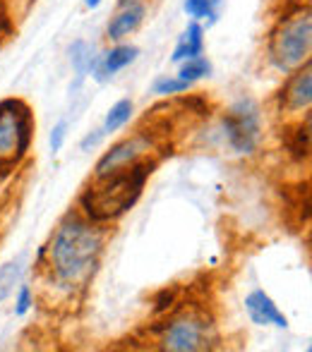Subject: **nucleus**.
Wrapping results in <instances>:
<instances>
[{"mask_svg": "<svg viewBox=\"0 0 312 352\" xmlns=\"http://www.w3.org/2000/svg\"><path fill=\"white\" fill-rule=\"evenodd\" d=\"M34 305V292L29 285H19L17 290V297H14V314L17 316H24Z\"/></svg>", "mask_w": 312, "mask_h": 352, "instance_id": "20", "label": "nucleus"}, {"mask_svg": "<svg viewBox=\"0 0 312 352\" xmlns=\"http://www.w3.org/2000/svg\"><path fill=\"white\" fill-rule=\"evenodd\" d=\"M19 276H22V261L19 259L8 261V264L0 266V302H5L14 292Z\"/></svg>", "mask_w": 312, "mask_h": 352, "instance_id": "17", "label": "nucleus"}, {"mask_svg": "<svg viewBox=\"0 0 312 352\" xmlns=\"http://www.w3.org/2000/svg\"><path fill=\"white\" fill-rule=\"evenodd\" d=\"M211 343V324L202 314H183L163 326L161 348L171 352L207 350Z\"/></svg>", "mask_w": 312, "mask_h": 352, "instance_id": "6", "label": "nucleus"}, {"mask_svg": "<svg viewBox=\"0 0 312 352\" xmlns=\"http://www.w3.org/2000/svg\"><path fill=\"white\" fill-rule=\"evenodd\" d=\"M34 140L32 108L22 98L0 101V170L10 173L27 158Z\"/></svg>", "mask_w": 312, "mask_h": 352, "instance_id": "3", "label": "nucleus"}, {"mask_svg": "<svg viewBox=\"0 0 312 352\" xmlns=\"http://www.w3.org/2000/svg\"><path fill=\"white\" fill-rule=\"evenodd\" d=\"M312 101V77H310V63L305 67H298L293 77H289L284 91H281V103L289 113L308 111Z\"/></svg>", "mask_w": 312, "mask_h": 352, "instance_id": "9", "label": "nucleus"}, {"mask_svg": "<svg viewBox=\"0 0 312 352\" xmlns=\"http://www.w3.org/2000/svg\"><path fill=\"white\" fill-rule=\"evenodd\" d=\"M8 32H10V27H8V19H5V17H0V38H3Z\"/></svg>", "mask_w": 312, "mask_h": 352, "instance_id": "23", "label": "nucleus"}, {"mask_svg": "<svg viewBox=\"0 0 312 352\" xmlns=\"http://www.w3.org/2000/svg\"><path fill=\"white\" fill-rule=\"evenodd\" d=\"M70 60H72V65H75L79 77H84L89 70H94L98 58L94 56V46H89L87 41H77L75 46L70 48Z\"/></svg>", "mask_w": 312, "mask_h": 352, "instance_id": "16", "label": "nucleus"}, {"mask_svg": "<svg viewBox=\"0 0 312 352\" xmlns=\"http://www.w3.org/2000/svg\"><path fill=\"white\" fill-rule=\"evenodd\" d=\"M192 84H187L185 79L180 77H158L154 82V87H152V91L156 94V96H173V94H183L187 91Z\"/></svg>", "mask_w": 312, "mask_h": 352, "instance_id": "19", "label": "nucleus"}, {"mask_svg": "<svg viewBox=\"0 0 312 352\" xmlns=\"http://www.w3.org/2000/svg\"><path fill=\"white\" fill-rule=\"evenodd\" d=\"M130 118H132V101L130 98H121L118 103H113L111 111L103 118V125H101L103 135H111V132L125 127L130 122Z\"/></svg>", "mask_w": 312, "mask_h": 352, "instance_id": "13", "label": "nucleus"}, {"mask_svg": "<svg viewBox=\"0 0 312 352\" xmlns=\"http://www.w3.org/2000/svg\"><path fill=\"white\" fill-rule=\"evenodd\" d=\"M142 19H145V5H142L140 0H137V3H130V5H123L121 12L108 22V29H106L108 38L121 41V38L130 36V34L142 24Z\"/></svg>", "mask_w": 312, "mask_h": 352, "instance_id": "11", "label": "nucleus"}, {"mask_svg": "<svg viewBox=\"0 0 312 352\" xmlns=\"http://www.w3.org/2000/svg\"><path fill=\"white\" fill-rule=\"evenodd\" d=\"M137 56H140V48L137 46L123 43V46L111 48V51L103 53V56L96 60V65H94V77H96L98 82H106V79H111L116 72H121V70H125L127 65H132V63L137 60Z\"/></svg>", "mask_w": 312, "mask_h": 352, "instance_id": "10", "label": "nucleus"}, {"mask_svg": "<svg viewBox=\"0 0 312 352\" xmlns=\"http://www.w3.org/2000/svg\"><path fill=\"white\" fill-rule=\"evenodd\" d=\"M245 311L252 319V324L257 326H276V329H286L289 326V319L281 314L276 302L264 290H260V287L245 297Z\"/></svg>", "mask_w": 312, "mask_h": 352, "instance_id": "8", "label": "nucleus"}, {"mask_svg": "<svg viewBox=\"0 0 312 352\" xmlns=\"http://www.w3.org/2000/svg\"><path fill=\"white\" fill-rule=\"evenodd\" d=\"M185 12L192 17V22H202L207 19L209 24H214L219 19V8L221 0H185Z\"/></svg>", "mask_w": 312, "mask_h": 352, "instance_id": "15", "label": "nucleus"}, {"mask_svg": "<svg viewBox=\"0 0 312 352\" xmlns=\"http://www.w3.org/2000/svg\"><path fill=\"white\" fill-rule=\"evenodd\" d=\"M65 137H67V122L61 120L56 127H53V132H51V151L53 153L61 151L63 144H65Z\"/></svg>", "mask_w": 312, "mask_h": 352, "instance_id": "21", "label": "nucleus"}, {"mask_svg": "<svg viewBox=\"0 0 312 352\" xmlns=\"http://www.w3.org/2000/svg\"><path fill=\"white\" fill-rule=\"evenodd\" d=\"M289 153L295 161H308L310 156V118H305V125H298L291 132V140L286 142Z\"/></svg>", "mask_w": 312, "mask_h": 352, "instance_id": "14", "label": "nucleus"}, {"mask_svg": "<svg viewBox=\"0 0 312 352\" xmlns=\"http://www.w3.org/2000/svg\"><path fill=\"white\" fill-rule=\"evenodd\" d=\"M103 137H106V135H103V130H101V127H98V130H94L92 135H87V137H84V140H82V151H89V148L98 146V144H101Z\"/></svg>", "mask_w": 312, "mask_h": 352, "instance_id": "22", "label": "nucleus"}, {"mask_svg": "<svg viewBox=\"0 0 312 352\" xmlns=\"http://www.w3.org/2000/svg\"><path fill=\"white\" fill-rule=\"evenodd\" d=\"M209 72H211V63L207 60V58L197 56V58H190V60H183L178 77L185 79L187 84H195V82H200V79L209 77Z\"/></svg>", "mask_w": 312, "mask_h": 352, "instance_id": "18", "label": "nucleus"}, {"mask_svg": "<svg viewBox=\"0 0 312 352\" xmlns=\"http://www.w3.org/2000/svg\"><path fill=\"white\" fill-rule=\"evenodd\" d=\"M226 140L238 153H252L262 137V116L252 98H240L224 116Z\"/></svg>", "mask_w": 312, "mask_h": 352, "instance_id": "5", "label": "nucleus"}, {"mask_svg": "<svg viewBox=\"0 0 312 352\" xmlns=\"http://www.w3.org/2000/svg\"><path fill=\"white\" fill-rule=\"evenodd\" d=\"M103 250V235L79 213H67L46 247L48 269L63 287H82L92 280Z\"/></svg>", "mask_w": 312, "mask_h": 352, "instance_id": "1", "label": "nucleus"}, {"mask_svg": "<svg viewBox=\"0 0 312 352\" xmlns=\"http://www.w3.org/2000/svg\"><path fill=\"white\" fill-rule=\"evenodd\" d=\"M312 48V22L310 12H295L293 17L279 24L269 41V58L284 72L298 70L308 63Z\"/></svg>", "mask_w": 312, "mask_h": 352, "instance_id": "4", "label": "nucleus"}, {"mask_svg": "<svg viewBox=\"0 0 312 352\" xmlns=\"http://www.w3.org/2000/svg\"><path fill=\"white\" fill-rule=\"evenodd\" d=\"M101 5V0H87V8H98Z\"/></svg>", "mask_w": 312, "mask_h": 352, "instance_id": "24", "label": "nucleus"}, {"mask_svg": "<svg viewBox=\"0 0 312 352\" xmlns=\"http://www.w3.org/2000/svg\"><path fill=\"white\" fill-rule=\"evenodd\" d=\"M202 51H205V29H202L200 22H190L185 32L180 34V38H178L176 48H173L171 60L173 63L190 60V58L202 56Z\"/></svg>", "mask_w": 312, "mask_h": 352, "instance_id": "12", "label": "nucleus"}, {"mask_svg": "<svg viewBox=\"0 0 312 352\" xmlns=\"http://www.w3.org/2000/svg\"><path fill=\"white\" fill-rule=\"evenodd\" d=\"M152 170H154V161L142 158L123 170L96 180V185L89 187L79 199L84 216L89 221H113V218L123 216L140 199Z\"/></svg>", "mask_w": 312, "mask_h": 352, "instance_id": "2", "label": "nucleus"}, {"mask_svg": "<svg viewBox=\"0 0 312 352\" xmlns=\"http://www.w3.org/2000/svg\"><path fill=\"white\" fill-rule=\"evenodd\" d=\"M149 148H152V140L147 135H142V132L118 142L116 146H111V151H106L101 158H98L94 177L101 180V177L111 175V173H118V170H123V168L132 166V163L142 161Z\"/></svg>", "mask_w": 312, "mask_h": 352, "instance_id": "7", "label": "nucleus"}]
</instances>
